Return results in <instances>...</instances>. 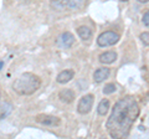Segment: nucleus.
I'll return each instance as SVG.
<instances>
[{
	"instance_id": "7",
	"label": "nucleus",
	"mask_w": 149,
	"mask_h": 139,
	"mask_svg": "<svg viewBox=\"0 0 149 139\" xmlns=\"http://www.w3.org/2000/svg\"><path fill=\"white\" fill-rule=\"evenodd\" d=\"M58 42L62 47L70 49L74 42V36L71 34V32H63V34L58 38Z\"/></svg>"
},
{
	"instance_id": "2",
	"label": "nucleus",
	"mask_w": 149,
	"mask_h": 139,
	"mask_svg": "<svg viewBox=\"0 0 149 139\" xmlns=\"http://www.w3.org/2000/svg\"><path fill=\"white\" fill-rule=\"evenodd\" d=\"M41 87V80L34 73L25 72L19 76L13 83V90L17 95L21 96H30Z\"/></svg>"
},
{
	"instance_id": "5",
	"label": "nucleus",
	"mask_w": 149,
	"mask_h": 139,
	"mask_svg": "<svg viewBox=\"0 0 149 139\" xmlns=\"http://www.w3.org/2000/svg\"><path fill=\"white\" fill-rule=\"evenodd\" d=\"M35 120L37 123L42 124V126H46V127H57V126H60V123H61V120H60L58 117L49 115V114H39V115H36Z\"/></svg>"
},
{
	"instance_id": "21",
	"label": "nucleus",
	"mask_w": 149,
	"mask_h": 139,
	"mask_svg": "<svg viewBox=\"0 0 149 139\" xmlns=\"http://www.w3.org/2000/svg\"><path fill=\"white\" fill-rule=\"evenodd\" d=\"M122 1H128V0H122Z\"/></svg>"
},
{
	"instance_id": "16",
	"label": "nucleus",
	"mask_w": 149,
	"mask_h": 139,
	"mask_svg": "<svg viewBox=\"0 0 149 139\" xmlns=\"http://www.w3.org/2000/svg\"><path fill=\"white\" fill-rule=\"evenodd\" d=\"M141 40L144 45L149 46V32H143V34H141Z\"/></svg>"
},
{
	"instance_id": "9",
	"label": "nucleus",
	"mask_w": 149,
	"mask_h": 139,
	"mask_svg": "<svg viewBox=\"0 0 149 139\" xmlns=\"http://www.w3.org/2000/svg\"><path fill=\"white\" fill-rule=\"evenodd\" d=\"M98 58H100L101 63L109 65V63H113L116 60H117V54H116L114 51H107V52L101 54Z\"/></svg>"
},
{
	"instance_id": "1",
	"label": "nucleus",
	"mask_w": 149,
	"mask_h": 139,
	"mask_svg": "<svg viewBox=\"0 0 149 139\" xmlns=\"http://www.w3.org/2000/svg\"><path fill=\"white\" fill-rule=\"evenodd\" d=\"M139 115V106L134 97H124L114 104L112 113L107 120V131L109 136L116 139L127 138L130 128Z\"/></svg>"
},
{
	"instance_id": "13",
	"label": "nucleus",
	"mask_w": 149,
	"mask_h": 139,
	"mask_svg": "<svg viewBox=\"0 0 149 139\" xmlns=\"http://www.w3.org/2000/svg\"><path fill=\"white\" fill-rule=\"evenodd\" d=\"M77 34L83 41H85V40H90L91 39L92 31H91L90 27H87V26H80L77 29Z\"/></svg>"
},
{
	"instance_id": "18",
	"label": "nucleus",
	"mask_w": 149,
	"mask_h": 139,
	"mask_svg": "<svg viewBox=\"0 0 149 139\" xmlns=\"http://www.w3.org/2000/svg\"><path fill=\"white\" fill-rule=\"evenodd\" d=\"M138 1H139V3H148L149 0H138Z\"/></svg>"
},
{
	"instance_id": "11",
	"label": "nucleus",
	"mask_w": 149,
	"mask_h": 139,
	"mask_svg": "<svg viewBox=\"0 0 149 139\" xmlns=\"http://www.w3.org/2000/svg\"><path fill=\"white\" fill-rule=\"evenodd\" d=\"M13 111V104L9 102H1L0 103V119H4L11 113Z\"/></svg>"
},
{
	"instance_id": "10",
	"label": "nucleus",
	"mask_w": 149,
	"mask_h": 139,
	"mask_svg": "<svg viewBox=\"0 0 149 139\" xmlns=\"http://www.w3.org/2000/svg\"><path fill=\"white\" fill-rule=\"evenodd\" d=\"M58 98L61 102H63V103H71L74 99V92L70 88H65L58 92Z\"/></svg>"
},
{
	"instance_id": "14",
	"label": "nucleus",
	"mask_w": 149,
	"mask_h": 139,
	"mask_svg": "<svg viewBox=\"0 0 149 139\" xmlns=\"http://www.w3.org/2000/svg\"><path fill=\"white\" fill-rule=\"evenodd\" d=\"M85 0H67V4H68V9H77L80 8Z\"/></svg>"
},
{
	"instance_id": "15",
	"label": "nucleus",
	"mask_w": 149,
	"mask_h": 139,
	"mask_svg": "<svg viewBox=\"0 0 149 139\" xmlns=\"http://www.w3.org/2000/svg\"><path fill=\"white\" fill-rule=\"evenodd\" d=\"M116 90H117V87H116L114 83H108V85L104 86L103 93L104 95H112V93H114V92H116Z\"/></svg>"
},
{
	"instance_id": "3",
	"label": "nucleus",
	"mask_w": 149,
	"mask_h": 139,
	"mask_svg": "<svg viewBox=\"0 0 149 139\" xmlns=\"http://www.w3.org/2000/svg\"><path fill=\"white\" fill-rule=\"evenodd\" d=\"M119 41V35L114 31H104L98 36L97 39V44L101 47H107V46H112L117 44Z\"/></svg>"
},
{
	"instance_id": "6",
	"label": "nucleus",
	"mask_w": 149,
	"mask_h": 139,
	"mask_svg": "<svg viewBox=\"0 0 149 139\" xmlns=\"http://www.w3.org/2000/svg\"><path fill=\"white\" fill-rule=\"evenodd\" d=\"M109 75H111V70L108 67H100L93 73V80L97 83H101L104 80H107V78L109 77Z\"/></svg>"
},
{
	"instance_id": "4",
	"label": "nucleus",
	"mask_w": 149,
	"mask_h": 139,
	"mask_svg": "<svg viewBox=\"0 0 149 139\" xmlns=\"http://www.w3.org/2000/svg\"><path fill=\"white\" fill-rule=\"evenodd\" d=\"M93 101H95V97L93 95H85L82 98L78 101L77 104V111L80 114H87L91 112L92 106H93Z\"/></svg>"
},
{
	"instance_id": "8",
	"label": "nucleus",
	"mask_w": 149,
	"mask_h": 139,
	"mask_svg": "<svg viewBox=\"0 0 149 139\" xmlns=\"http://www.w3.org/2000/svg\"><path fill=\"white\" fill-rule=\"evenodd\" d=\"M74 76V72L72 71V70H65V71H61L57 75V77H56V81H57V83H61V85H65V83L70 82L73 78Z\"/></svg>"
},
{
	"instance_id": "19",
	"label": "nucleus",
	"mask_w": 149,
	"mask_h": 139,
	"mask_svg": "<svg viewBox=\"0 0 149 139\" xmlns=\"http://www.w3.org/2000/svg\"><path fill=\"white\" fill-rule=\"evenodd\" d=\"M3 66H4V62H3V61H0V70L3 68Z\"/></svg>"
},
{
	"instance_id": "12",
	"label": "nucleus",
	"mask_w": 149,
	"mask_h": 139,
	"mask_svg": "<svg viewBox=\"0 0 149 139\" xmlns=\"http://www.w3.org/2000/svg\"><path fill=\"white\" fill-rule=\"evenodd\" d=\"M111 108V103H109V101L108 99H102L100 102V104H98V107H97V112H98L100 115H106L107 112L109 111Z\"/></svg>"
},
{
	"instance_id": "20",
	"label": "nucleus",
	"mask_w": 149,
	"mask_h": 139,
	"mask_svg": "<svg viewBox=\"0 0 149 139\" xmlns=\"http://www.w3.org/2000/svg\"><path fill=\"white\" fill-rule=\"evenodd\" d=\"M0 98H1V92H0Z\"/></svg>"
},
{
	"instance_id": "17",
	"label": "nucleus",
	"mask_w": 149,
	"mask_h": 139,
	"mask_svg": "<svg viewBox=\"0 0 149 139\" xmlns=\"http://www.w3.org/2000/svg\"><path fill=\"white\" fill-rule=\"evenodd\" d=\"M142 21H143V24H144V25L149 27V10H148V11H146V13L143 14Z\"/></svg>"
}]
</instances>
